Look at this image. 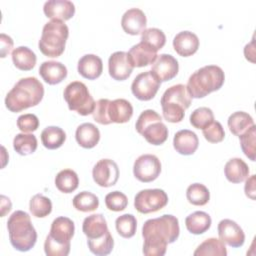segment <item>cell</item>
I'll return each instance as SVG.
<instances>
[{
	"label": "cell",
	"instance_id": "29",
	"mask_svg": "<svg viewBox=\"0 0 256 256\" xmlns=\"http://www.w3.org/2000/svg\"><path fill=\"white\" fill-rule=\"evenodd\" d=\"M12 61L16 68L22 71H29L34 68L37 57L27 46H19L12 51Z\"/></svg>",
	"mask_w": 256,
	"mask_h": 256
},
{
	"label": "cell",
	"instance_id": "15",
	"mask_svg": "<svg viewBox=\"0 0 256 256\" xmlns=\"http://www.w3.org/2000/svg\"><path fill=\"white\" fill-rule=\"evenodd\" d=\"M133 66L128 59L127 52L116 51L108 59L109 75L117 81L126 80L133 71Z\"/></svg>",
	"mask_w": 256,
	"mask_h": 256
},
{
	"label": "cell",
	"instance_id": "41",
	"mask_svg": "<svg viewBox=\"0 0 256 256\" xmlns=\"http://www.w3.org/2000/svg\"><path fill=\"white\" fill-rule=\"evenodd\" d=\"M141 42H144L151 46L156 51L163 48L166 43V36L161 29L148 28L141 33Z\"/></svg>",
	"mask_w": 256,
	"mask_h": 256
},
{
	"label": "cell",
	"instance_id": "4",
	"mask_svg": "<svg viewBox=\"0 0 256 256\" xmlns=\"http://www.w3.org/2000/svg\"><path fill=\"white\" fill-rule=\"evenodd\" d=\"M225 81V74L217 65H206L192 73L186 88L191 98H203L219 90Z\"/></svg>",
	"mask_w": 256,
	"mask_h": 256
},
{
	"label": "cell",
	"instance_id": "8",
	"mask_svg": "<svg viewBox=\"0 0 256 256\" xmlns=\"http://www.w3.org/2000/svg\"><path fill=\"white\" fill-rule=\"evenodd\" d=\"M135 128L152 145H161L168 138V128L162 122V117L152 109L141 112L136 121Z\"/></svg>",
	"mask_w": 256,
	"mask_h": 256
},
{
	"label": "cell",
	"instance_id": "23",
	"mask_svg": "<svg viewBox=\"0 0 256 256\" xmlns=\"http://www.w3.org/2000/svg\"><path fill=\"white\" fill-rule=\"evenodd\" d=\"M77 70L82 77L88 80H94L102 74V59L95 54H86L78 60Z\"/></svg>",
	"mask_w": 256,
	"mask_h": 256
},
{
	"label": "cell",
	"instance_id": "26",
	"mask_svg": "<svg viewBox=\"0 0 256 256\" xmlns=\"http://www.w3.org/2000/svg\"><path fill=\"white\" fill-rule=\"evenodd\" d=\"M75 138L81 147L91 149L98 144L100 140V131L93 123H83L77 127Z\"/></svg>",
	"mask_w": 256,
	"mask_h": 256
},
{
	"label": "cell",
	"instance_id": "17",
	"mask_svg": "<svg viewBox=\"0 0 256 256\" xmlns=\"http://www.w3.org/2000/svg\"><path fill=\"white\" fill-rule=\"evenodd\" d=\"M43 11L51 20L66 21L75 14V5L69 0H48L44 3Z\"/></svg>",
	"mask_w": 256,
	"mask_h": 256
},
{
	"label": "cell",
	"instance_id": "48",
	"mask_svg": "<svg viewBox=\"0 0 256 256\" xmlns=\"http://www.w3.org/2000/svg\"><path fill=\"white\" fill-rule=\"evenodd\" d=\"M244 191L247 197L251 198L252 200L255 199V175H251L245 182Z\"/></svg>",
	"mask_w": 256,
	"mask_h": 256
},
{
	"label": "cell",
	"instance_id": "32",
	"mask_svg": "<svg viewBox=\"0 0 256 256\" xmlns=\"http://www.w3.org/2000/svg\"><path fill=\"white\" fill-rule=\"evenodd\" d=\"M79 178L72 169H63L55 177V186L63 193H71L78 188Z\"/></svg>",
	"mask_w": 256,
	"mask_h": 256
},
{
	"label": "cell",
	"instance_id": "13",
	"mask_svg": "<svg viewBox=\"0 0 256 256\" xmlns=\"http://www.w3.org/2000/svg\"><path fill=\"white\" fill-rule=\"evenodd\" d=\"M92 176L94 182L101 187H111L119 178V168L111 159H101L93 167Z\"/></svg>",
	"mask_w": 256,
	"mask_h": 256
},
{
	"label": "cell",
	"instance_id": "25",
	"mask_svg": "<svg viewBox=\"0 0 256 256\" xmlns=\"http://www.w3.org/2000/svg\"><path fill=\"white\" fill-rule=\"evenodd\" d=\"M108 115L112 123H126L131 119L133 115V106L126 99H115L109 103Z\"/></svg>",
	"mask_w": 256,
	"mask_h": 256
},
{
	"label": "cell",
	"instance_id": "22",
	"mask_svg": "<svg viewBox=\"0 0 256 256\" xmlns=\"http://www.w3.org/2000/svg\"><path fill=\"white\" fill-rule=\"evenodd\" d=\"M67 68L59 61H44L39 67V74L42 79L50 84L55 85L62 82L67 77Z\"/></svg>",
	"mask_w": 256,
	"mask_h": 256
},
{
	"label": "cell",
	"instance_id": "10",
	"mask_svg": "<svg viewBox=\"0 0 256 256\" xmlns=\"http://www.w3.org/2000/svg\"><path fill=\"white\" fill-rule=\"evenodd\" d=\"M168 203V195L162 189H143L134 197V207L142 214H149L164 208Z\"/></svg>",
	"mask_w": 256,
	"mask_h": 256
},
{
	"label": "cell",
	"instance_id": "5",
	"mask_svg": "<svg viewBox=\"0 0 256 256\" xmlns=\"http://www.w3.org/2000/svg\"><path fill=\"white\" fill-rule=\"evenodd\" d=\"M74 222L64 216L53 220L50 233L44 242V251L47 256H67L71 248V239L74 236Z\"/></svg>",
	"mask_w": 256,
	"mask_h": 256
},
{
	"label": "cell",
	"instance_id": "24",
	"mask_svg": "<svg viewBox=\"0 0 256 256\" xmlns=\"http://www.w3.org/2000/svg\"><path fill=\"white\" fill-rule=\"evenodd\" d=\"M82 231L87 240H94L103 237L109 232L107 222L102 214H92L86 217L82 224Z\"/></svg>",
	"mask_w": 256,
	"mask_h": 256
},
{
	"label": "cell",
	"instance_id": "39",
	"mask_svg": "<svg viewBox=\"0 0 256 256\" xmlns=\"http://www.w3.org/2000/svg\"><path fill=\"white\" fill-rule=\"evenodd\" d=\"M89 250L97 255V256H105L112 252L114 247V240L110 233H106L103 237L94 239V240H87Z\"/></svg>",
	"mask_w": 256,
	"mask_h": 256
},
{
	"label": "cell",
	"instance_id": "11",
	"mask_svg": "<svg viewBox=\"0 0 256 256\" xmlns=\"http://www.w3.org/2000/svg\"><path fill=\"white\" fill-rule=\"evenodd\" d=\"M161 82L151 70L138 74L131 84L132 94L141 101H148L155 97Z\"/></svg>",
	"mask_w": 256,
	"mask_h": 256
},
{
	"label": "cell",
	"instance_id": "20",
	"mask_svg": "<svg viewBox=\"0 0 256 256\" xmlns=\"http://www.w3.org/2000/svg\"><path fill=\"white\" fill-rule=\"evenodd\" d=\"M173 48L182 57H189L199 48V38L191 31H181L173 38Z\"/></svg>",
	"mask_w": 256,
	"mask_h": 256
},
{
	"label": "cell",
	"instance_id": "1",
	"mask_svg": "<svg viewBox=\"0 0 256 256\" xmlns=\"http://www.w3.org/2000/svg\"><path fill=\"white\" fill-rule=\"evenodd\" d=\"M180 234L179 221L171 214L148 219L142 227L143 254L146 256H163L167 245L175 242Z\"/></svg>",
	"mask_w": 256,
	"mask_h": 256
},
{
	"label": "cell",
	"instance_id": "21",
	"mask_svg": "<svg viewBox=\"0 0 256 256\" xmlns=\"http://www.w3.org/2000/svg\"><path fill=\"white\" fill-rule=\"evenodd\" d=\"M198 145V136L191 130L182 129L174 135L173 147L181 155H192L197 150Z\"/></svg>",
	"mask_w": 256,
	"mask_h": 256
},
{
	"label": "cell",
	"instance_id": "35",
	"mask_svg": "<svg viewBox=\"0 0 256 256\" xmlns=\"http://www.w3.org/2000/svg\"><path fill=\"white\" fill-rule=\"evenodd\" d=\"M186 198L192 205L203 206L209 202L210 192L204 184L193 183L186 190Z\"/></svg>",
	"mask_w": 256,
	"mask_h": 256
},
{
	"label": "cell",
	"instance_id": "47",
	"mask_svg": "<svg viewBox=\"0 0 256 256\" xmlns=\"http://www.w3.org/2000/svg\"><path fill=\"white\" fill-rule=\"evenodd\" d=\"M0 43H1V57H6L7 54L10 53L13 47V40L10 36L6 35L5 33L0 34Z\"/></svg>",
	"mask_w": 256,
	"mask_h": 256
},
{
	"label": "cell",
	"instance_id": "40",
	"mask_svg": "<svg viewBox=\"0 0 256 256\" xmlns=\"http://www.w3.org/2000/svg\"><path fill=\"white\" fill-rule=\"evenodd\" d=\"M115 227L121 237L131 238L136 233L137 220L132 214H123L116 218Z\"/></svg>",
	"mask_w": 256,
	"mask_h": 256
},
{
	"label": "cell",
	"instance_id": "18",
	"mask_svg": "<svg viewBox=\"0 0 256 256\" xmlns=\"http://www.w3.org/2000/svg\"><path fill=\"white\" fill-rule=\"evenodd\" d=\"M146 15L139 8H130L122 15L121 26L127 34L138 35L146 29Z\"/></svg>",
	"mask_w": 256,
	"mask_h": 256
},
{
	"label": "cell",
	"instance_id": "27",
	"mask_svg": "<svg viewBox=\"0 0 256 256\" xmlns=\"http://www.w3.org/2000/svg\"><path fill=\"white\" fill-rule=\"evenodd\" d=\"M249 167L241 158H231L224 166V174L228 181L232 183H241L249 175Z\"/></svg>",
	"mask_w": 256,
	"mask_h": 256
},
{
	"label": "cell",
	"instance_id": "34",
	"mask_svg": "<svg viewBox=\"0 0 256 256\" xmlns=\"http://www.w3.org/2000/svg\"><path fill=\"white\" fill-rule=\"evenodd\" d=\"M194 256H204V255H216V256H226L227 250L225 244L217 238H208L203 241L194 251Z\"/></svg>",
	"mask_w": 256,
	"mask_h": 256
},
{
	"label": "cell",
	"instance_id": "14",
	"mask_svg": "<svg viewBox=\"0 0 256 256\" xmlns=\"http://www.w3.org/2000/svg\"><path fill=\"white\" fill-rule=\"evenodd\" d=\"M219 239L230 247H241L245 242V234L243 229L231 219H223L217 226Z\"/></svg>",
	"mask_w": 256,
	"mask_h": 256
},
{
	"label": "cell",
	"instance_id": "19",
	"mask_svg": "<svg viewBox=\"0 0 256 256\" xmlns=\"http://www.w3.org/2000/svg\"><path fill=\"white\" fill-rule=\"evenodd\" d=\"M128 59L133 67H144L153 64L157 59V51L144 42L133 45L127 52Z\"/></svg>",
	"mask_w": 256,
	"mask_h": 256
},
{
	"label": "cell",
	"instance_id": "44",
	"mask_svg": "<svg viewBox=\"0 0 256 256\" xmlns=\"http://www.w3.org/2000/svg\"><path fill=\"white\" fill-rule=\"evenodd\" d=\"M204 138L210 143H219L225 137V131L223 126L218 121H213L207 127L202 129Z\"/></svg>",
	"mask_w": 256,
	"mask_h": 256
},
{
	"label": "cell",
	"instance_id": "37",
	"mask_svg": "<svg viewBox=\"0 0 256 256\" xmlns=\"http://www.w3.org/2000/svg\"><path fill=\"white\" fill-rule=\"evenodd\" d=\"M29 210L36 218H44L52 211L51 200L43 194H35L29 202Z\"/></svg>",
	"mask_w": 256,
	"mask_h": 256
},
{
	"label": "cell",
	"instance_id": "42",
	"mask_svg": "<svg viewBox=\"0 0 256 256\" xmlns=\"http://www.w3.org/2000/svg\"><path fill=\"white\" fill-rule=\"evenodd\" d=\"M189 120L194 128L204 129L214 121V114L208 107H199L191 113Z\"/></svg>",
	"mask_w": 256,
	"mask_h": 256
},
{
	"label": "cell",
	"instance_id": "43",
	"mask_svg": "<svg viewBox=\"0 0 256 256\" xmlns=\"http://www.w3.org/2000/svg\"><path fill=\"white\" fill-rule=\"evenodd\" d=\"M105 205L111 211H123L128 205V198L123 192L112 191L105 196Z\"/></svg>",
	"mask_w": 256,
	"mask_h": 256
},
{
	"label": "cell",
	"instance_id": "36",
	"mask_svg": "<svg viewBox=\"0 0 256 256\" xmlns=\"http://www.w3.org/2000/svg\"><path fill=\"white\" fill-rule=\"evenodd\" d=\"M72 204L78 211L92 212L98 208L99 199L95 194L89 191H82L74 196Z\"/></svg>",
	"mask_w": 256,
	"mask_h": 256
},
{
	"label": "cell",
	"instance_id": "2",
	"mask_svg": "<svg viewBox=\"0 0 256 256\" xmlns=\"http://www.w3.org/2000/svg\"><path fill=\"white\" fill-rule=\"evenodd\" d=\"M44 96V86L36 77L18 80L5 97V106L11 112H20L38 105Z\"/></svg>",
	"mask_w": 256,
	"mask_h": 256
},
{
	"label": "cell",
	"instance_id": "9",
	"mask_svg": "<svg viewBox=\"0 0 256 256\" xmlns=\"http://www.w3.org/2000/svg\"><path fill=\"white\" fill-rule=\"evenodd\" d=\"M64 99L71 111H76L82 116L92 114L96 102L90 94L87 86L81 81L69 83L63 92Z\"/></svg>",
	"mask_w": 256,
	"mask_h": 256
},
{
	"label": "cell",
	"instance_id": "6",
	"mask_svg": "<svg viewBox=\"0 0 256 256\" xmlns=\"http://www.w3.org/2000/svg\"><path fill=\"white\" fill-rule=\"evenodd\" d=\"M192 98L183 84H176L165 90L160 104L163 117L171 123L181 122L185 115V110L191 105Z\"/></svg>",
	"mask_w": 256,
	"mask_h": 256
},
{
	"label": "cell",
	"instance_id": "46",
	"mask_svg": "<svg viewBox=\"0 0 256 256\" xmlns=\"http://www.w3.org/2000/svg\"><path fill=\"white\" fill-rule=\"evenodd\" d=\"M39 119L35 114L26 113L22 114L17 119V127L23 132H33L38 129Z\"/></svg>",
	"mask_w": 256,
	"mask_h": 256
},
{
	"label": "cell",
	"instance_id": "3",
	"mask_svg": "<svg viewBox=\"0 0 256 256\" xmlns=\"http://www.w3.org/2000/svg\"><path fill=\"white\" fill-rule=\"evenodd\" d=\"M7 229L10 243L16 250L27 252L35 246L37 232L27 212L22 210L13 212L8 218Z\"/></svg>",
	"mask_w": 256,
	"mask_h": 256
},
{
	"label": "cell",
	"instance_id": "31",
	"mask_svg": "<svg viewBox=\"0 0 256 256\" xmlns=\"http://www.w3.org/2000/svg\"><path fill=\"white\" fill-rule=\"evenodd\" d=\"M227 124L230 132L236 136H239L254 124V120L247 112L237 111L228 117Z\"/></svg>",
	"mask_w": 256,
	"mask_h": 256
},
{
	"label": "cell",
	"instance_id": "28",
	"mask_svg": "<svg viewBox=\"0 0 256 256\" xmlns=\"http://www.w3.org/2000/svg\"><path fill=\"white\" fill-rule=\"evenodd\" d=\"M212 220L208 213L204 211H195L188 215L185 219L187 230L195 235L205 233L211 226Z\"/></svg>",
	"mask_w": 256,
	"mask_h": 256
},
{
	"label": "cell",
	"instance_id": "38",
	"mask_svg": "<svg viewBox=\"0 0 256 256\" xmlns=\"http://www.w3.org/2000/svg\"><path fill=\"white\" fill-rule=\"evenodd\" d=\"M256 126L253 124L249 127L246 131H244L241 135H239L240 146L245 154L251 161H255V154H256Z\"/></svg>",
	"mask_w": 256,
	"mask_h": 256
},
{
	"label": "cell",
	"instance_id": "30",
	"mask_svg": "<svg viewBox=\"0 0 256 256\" xmlns=\"http://www.w3.org/2000/svg\"><path fill=\"white\" fill-rule=\"evenodd\" d=\"M66 140L65 131L58 126H48L41 132V141L45 148L54 150L61 147Z\"/></svg>",
	"mask_w": 256,
	"mask_h": 256
},
{
	"label": "cell",
	"instance_id": "7",
	"mask_svg": "<svg viewBox=\"0 0 256 256\" xmlns=\"http://www.w3.org/2000/svg\"><path fill=\"white\" fill-rule=\"evenodd\" d=\"M68 36L69 28L63 21L51 20L43 26L38 42L39 50L47 57H59L65 50Z\"/></svg>",
	"mask_w": 256,
	"mask_h": 256
},
{
	"label": "cell",
	"instance_id": "12",
	"mask_svg": "<svg viewBox=\"0 0 256 256\" xmlns=\"http://www.w3.org/2000/svg\"><path fill=\"white\" fill-rule=\"evenodd\" d=\"M161 173V162L153 154L140 155L134 162L133 174L137 180L149 183L158 178Z\"/></svg>",
	"mask_w": 256,
	"mask_h": 256
},
{
	"label": "cell",
	"instance_id": "16",
	"mask_svg": "<svg viewBox=\"0 0 256 256\" xmlns=\"http://www.w3.org/2000/svg\"><path fill=\"white\" fill-rule=\"evenodd\" d=\"M152 73L160 82L173 79L179 71V64L175 57L170 54H160L152 65Z\"/></svg>",
	"mask_w": 256,
	"mask_h": 256
},
{
	"label": "cell",
	"instance_id": "45",
	"mask_svg": "<svg viewBox=\"0 0 256 256\" xmlns=\"http://www.w3.org/2000/svg\"><path fill=\"white\" fill-rule=\"evenodd\" d=\"M110 100L109 99H99L96 102L95 105V109L92 113L93 115V119L102 125H108L111 122V120L109 119V115H108V106H109Z\"/></svg>",
	"mask_w": 256,
	"mask_h": 256
},
{
	"label": "cell",
	"instance_id": "33",
	"mask_svg": "<svg viewBox=\"0 0 256 256\" xmlns=\"http://www.w3.org/2000/svg\"><path fill=\"white\" fill-rule=\"evenodd\" d=\"M37 138L34 134L19 133L13 139V148L14 150L23 156L32 154L37 149Z\"/></svg>",
	"mask_w": 256,
	"mask_h": 256
}]
</instances>
